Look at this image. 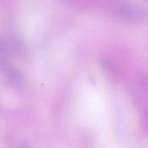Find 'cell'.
<instances>
[{
	"mask_svg": "<svg viewBox=\"0 0 148 148\" xmlns=\"http://www.w3.org/2000/svg\"><path fill=\"white\" fill-rule=\"evenodd\" d=\"M24 148H28V147H24Z\"/></svg>",
	"mask_w": 148,
	"mask_h": 148,
	"instance_id": "cell-1",
	"label": "cell"
}]
</instances>
